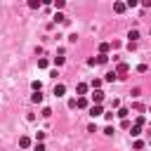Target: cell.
Segmentation results:
<instances>
[{"label": "cell", "mask_w": 151, "mask_h": 151, "mask_svg": "<svg viewBox=\"0 0 151 151\" xmlns=\"http://www.w3.org/2000/svg\"><path fill=\"white\" fill-rule=\"evenodd\" d=\"M19 146H21V149H28V146H31V139H28V137H21V139H19Z\"/></svg>", "instance_id": "obj_13"}, {"label": "cell", "mask_w": 151, "mask_h": 151, "mask_svg": "<svg viewBox=\"0 0 151 151\" xmlns=\"http://www.w3.org/2000/svg\"><path fill=\"white\" fill-rule=\"evenodd\" d=\"M132 149H134V151H139V149H144V142H139V139H137V142L132 144Z\"/></svg>", "instance_id": "obj_21"}, {"label": "cell", "mask_w": 151, "mask_h": 151, "mask_svg": "<svg viewBox=\"0 0 151 151\" xmlns=\"http://www.w3.org/2000/svg\"><path fill=\"white\" fill-rule=\"evenodd\" d=\"M99 87H101V80L94 78V80H92V90H99Z\"/></svg>", "instance_id": "obj_20"}, {"label": "cell", "mask_w": 151, "mask_h": 151, "mask_svg": "<svg viewBox=\"0 0 151 151\" xmlns=\"http://www.w3.org/2000/svg\"><path fill=\"white\" fill-rule=\"evenodd\" d=\"M149 111H151V106H149Z\"/></svg>", "instance_id": "obj_31"}, {"label": "cell", "mask_w": 151, "mask_h": 151, "mask_svg": "<svg viewBox=\"0 0 151 151\" xmlns=\"http://www.w3.org/2000/svg\"><path fill=\"white\" fill-rule=\"evenodd\" d=\"M64 61H66L64 57H54V64H57V66H64Z\"/></svg>", "instance_id": "obj_24"}, {"label": "cell", "mask_w": 151, "mask_h": 151, "mask_svg": "<svg viewBox=\"0 0 151 151\" xmlns=\"http://www.w3.org/2000/svg\"><path fill=\"white\" fill-rule=\"evenodd\" d=\"M40 5H42V0H28V7H31V9H38Z\"/></svg>", "instance_id": "obj_16"}, {"label": "cell", "mask_w": 151, "mask_h": 151, "mask_svg": "<svg viewBox=\"0 0 151 151\" xmlns=\"http://www.w3.org/2000/svg\"><path fill=\"white\" fill-rule=\"evenodd\" d=\"M106 61H109V57H106V54H97V57L87 59V64H90V66H101V64H106Z\"/></svg>", "instance_id": "obj_1"}, {"label": "cell", "mask_w": 151, "mask_h": 151, "mask_svg": "<svg viewBox=\"0 0 151 151\" xmlns=\"http://www.w3.org/2000/svg\"><path fill=\"white\" fill-rule=\"evenodd\" d=\"M111 50V42H99V54H106Z\"/></svg>", "instance_id": "obj_7"}, {"label": "cell", "mask_w": 151, "mask_h": 151, "mask_svg": "<svg viewBox=\"0 0 151 151\" xmlns=\"http://www.w3.org/2000/svg\"><path fill=\"white\" fill-rule=\"evenodd\" d=\"M139 2H142L144 7H151V0H139Z\"/></svg>", "instance_id": "obj_29"}, {"label": "cell", "mask_w": 151, "mask_h": 151, "mask_svg": "<svg viewBox=\"0 0 151 151\" xmlns=\"http://www.w3.org/2000/svg\"><path fill=\"white\" fill-rule=\"evenodd\" d=\"M130 134H132V137H139V134H142V125H132V127H130Z\"/></svg>", "instance_id": "obj_10"}, {"label": "cell", "mask_w": 151, "mask_h": 151, "mask_svg": "<svg viewBox=\"0 0 151 151\" xmlns=\"http://www.w3.org/2000/svg\"><path fill=\"white\" fill-rule=\"evenodd\" d=\"M45 134H47V132H35V142H42V139H45Z\"/></svg>", "instance_id": "obj_26"}, {"label": "cell", "mask_w": 151, "mask_h": 151, "mask_svg": "<svg viewBox=\"0 0 151 151\" xmlns=\"http://www.w3.org/2000/svg\"><path fill=\"white\" fill-rule=\"evenodd\" d=\"M146 120H144V116H137V120H134V125H144Z\"/></svg>", "instance_id": "obj_27"}, {"label": "cell", "mask_w": 151, "mask_h": 151, "mask_svg": "<svg viewBox=\"0 0 151 151\" xmlns=\"http://www.w3.org/2000/svg\"><path fill=\"white\" fill-rule=\"evenodd\" d=\"M50 2H52V5H54V0H42V5H50Z\"/></svg>", "instance_id": "obj_30"}, {"label": "cell", "mask_w": 151, "mask_h": 151, "mask_svg": "<svg viewBox=\"0 0 151 151\" xmlns=\"http://www.w3.org/2000/svg\"><path fill=\"white\" fill-rule=\"evenodd\" d=\"M92 101H94V104H101V101H104V92H101V90H94V92H92Z\"/></svg>", "instance_id": "obj_6"}, {"label": "cell", "mask_w": 151, "mask_h": 151, "mask_svg": "<svg viewBox=\"0 0 151 151\" xmlns=\"http://www.w3.org/2000/svg\"><path fill=\"white\" fill-rule=\"evenodd\" d=\"M116 78H118V73H116V71H111V73H106V80H109V83H113Z\"/></svg>", "instance_id": "obj_19"}, {"label": "cell", "mask_w": 151, "mask_h": 151, "mask_svg": "<svg viewBox=\"0 0 151 151\" xmlns=\"http://www.w3.org/2000/svg\"><path fill=\"white\" fill-rule=\"evenodd\" d=\"M76 106H78V109H87V99H85V97H78V99H76Z\"/></svg>", "instance_id": "obj_9"}, {"label": "cell", "mask_w": 151, "mask_h": 151, "mask_svg": "<svg viewBox=\"0 0 151 151\" xmlns=\"http://www.w3.org/2000/svg\"><path fill=\"white\" fill-rule=\"evenodd\" d=\"M125 5H127V7H137V5H142V2H139V0H125Z\"/></svg>", "instance_id": "obj_23"}, {"label": "cell", "mask_w": 151, "mask_h": 151, "mask_svg": "<svg viewBox=\"0 0 151 151\" xmlns=\"http://www.w3.org/2000/svg\"><path fill=\"white\" fill-rule=\"evenodd\" d=\"M64 94H66V85L57 83V85H54V97H64Z\"/></svg>", "instance_id": "obj_5"}, {"label": "cell", "mask_w": 151, "mask_h": 151, "mask_svg": "<svg viewBox=\"0 0 151 151\" xmlns=\"http://www.w3.org/2000/svg\"><path fill=\"white\" fill-rule=\"evenodd\" d=\"M35 151H45V144L42 142H35Z\"/></svg>", "instance_id": "obj_28"}, {"label": "cell", "mask_w": 151, "mask_h": 151, "mask_svg": "<svg viewBox=\"0 0 151 151\" xmlns=\"http://www.w3.org/2000/svg\"><path fill=\"white\" fill-rule=\"evenodd\" d=\"M64 5H66V0H54V7L57 9H64Z\"/></svg>", "instance_id": "obj_22"}, {"label": "cell", "mask_w": 151, "mask_h": 151, "mask_svg": "<svg viewBox=\"0 0 151 151\" xmlns=\"http://www.w3.org/2000/svg\"><path fill=\"white\" fill-rule=\"evenodd\" d=\"M54 21H57V24H66L68 19H66V17L61 14V12H57V14H54Z\"/></svg>", "instance_id": "obj_11"}, {"label": "cell", "mask_w": 151, "mask_h": 151, "mask_svg": "<svg viewBox=\"0 0 151 151\" xmlns=\"http://www.w3.org/2000/svg\"><path fill=\"white\" fill-rule=\"evenodd\" d=\"M31 87H33V92H40V90H42V85H40V80H33V83H31Z\"/></svg>", "instance_id": "obj_18"}, {"label": "cell", "mask_w": 151, "mask_h": 151, "mask_svg": "<svg viewBox=\"0 0 151 151\" xmlns=\"http://www.w3.org/2000/svg\"><path fill=\"white\" fill-rule=\"evenodd\" d=\"M101 113H104L101 104H92V106H90V116H92V118H97V116H101Z\"/></svg>", "instance_id": "obj_2"}, {"label": "cell", "mask_w": 151, "mask_h": 151, "mask_svg": "<svg viewBox=\"0 0 151 151\" xmlns=\"http://www.w3.org/2000/svg\"><path fill=\"white\" fill-rule=\"evenodd\" d=\"M127 71H130V66H127V64H118V66H116L118 78H125V73H127Z\"/></svg>", "instance_id": "obj_4"}, {"label": "cell", "mask_w": 151, "mask_h": 151, "mask_svg": "<svg viewBox=\"0 0 151 151\" xmlns=\"http://www.w3.org/2000/svg\"><path fill=\"white\" fill-rule=\"evenodd\" d=\"M127 38H130V42H134V40L139 38V31H137V28H132V31L127 33Z\"/></svg>", "instance_id": "obj_12"}, {"label": "cell", "mask_w": 151, "mask_h": 151, "mask_svg": "<svg viewBox=\"0 0 151 151\" xmlns=\"http://www.w3.org/2000/svg\"><path fill=\"white\" fill-rule=\"evenodd\" d=\"M76 92H78V94L83 97V94L87 92V85H85V83H78V85H76Z\"/></svg>", "instance_id": "obj_8"}, {"label": "cell", "mask_w": 151, "mask_h": 151, "mask_svg": "<svg viewBox=\"0 0 151 151\" xmlns=\"http://www.w3.org/2000/svg\"><path fill=\"white\" fill-rule=\"evenodd\" d=\"M40 113H42V116H45V118H50V116H52V109H47V106H45V109H42V111H40Z\"/></svg>", "instance_id": "obj_25"}, {"label": "cell", "mask_w": 151, "mask_h": 151, "mask_svg": "<svg viewBox=\"0 0 151 151\" xmlns=\"http://www.w3.org/2000/svg\"><path fill=\"white\" fill-rule=\"evenodd\" d=\"M31 101H33V104H40V101H42V94H40V92H33Z\"/></svg>", "instance_id": "obj_14"}, {"label": "cell", "mask_w": 151, "mask_h": 151, "mask_svg": "<svg viewBox=\"0 0 151 151\" xmlns=\"http://www.w3.org/2000/svg\"><path fill=\"white\" fill-rule=\"evenodd\" d=\"M47 64H50V61H47L45 57H40V59H38V68H47Z\"/></svg>", "instance_id": "obj_17"}, {"label": "cell", "mask_w": 151, "mask_h": 151, "mask_svg": "<svg viewBox=\"0 0 151 151\" xmlns=\"http://www.w3.org/2000/svg\"><path fill=\"white\" fill-rule=\"evenodd\" d=\"M127 113H130V111H127V109H125V106H120V109H118V113H116V116H118V118H127Z\"/></svg>", "instance_id": "obj_15"}, {"label": "cell", "mask_w": 151, "mask_h": 151, "mask_svg": "<svg viewBox=\"0 0 151 151\" xmlns=\"http://www.w3.org/2000/svg\"><path fill=\"white\" fill-rule=\"evenodd\" d=\"M125 9H127V5H125L123 0H116V2H113V12H118V14H123Z\"/></svg>", "instance_id": "obj_3"}]
</instances>
